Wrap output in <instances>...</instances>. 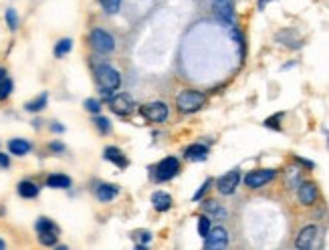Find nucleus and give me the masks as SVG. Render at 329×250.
Returning a JSON list of instances; mask_svg holds the SVG:
<instances>
[{"label":"nucleus","mask_w":329,"mask_h":250,"mask_svg":"<svg viewBox=\"0 0 329 250\" xmlns=\"http://www.w3.org/2000/svg\"><path fill=\"white\" fill-rule=\"evenodd\" d=\"M204 103H206V97L202 95L200 91H194V89H186V91H182L180 95H178V99H176L178 109L184 111V113H194V111L202 109Z\"/></svg>","instance_id":"1"},{"label":"nucleus","mask_w":329,"mask_h":250,"mask_svg":"<svg viewBox=\"0 0 329 250\" xmlns=\"http://www.w3.org/2000/svg\"><path fill=\"white\" fill-rule=\"evenodd\" d=\"M95 79H97V83L103 91H115L119 85H122V77H119V73L109 65L95 67Z\"/></svg>","instance_id":"2"},{"label":"nucleus","mask_w":329,"mask_h":250,"mask_svg":"<svg viewBox=\"0 0 329 250\" xmlns=\"http://www.w3.org/2000/svg\"><path fill=\"white\" fill-rule=\"evenodd\" d=\"M89 41H91V47H93L97 53H101V55H107V53H111V51L115 49L113 37L107 33V30H103V28H93Z\"/></svg>","instance_id":"3"},{"label":"nucleus","mask_w":329,"mask_h":250,"mask_svg":"<svg viewBox=\"0 0 329 250\" xmlns=\"http://www.w3.org/2000/svg\"><path fill=\"white\" fill-rule=\"evenodd\" d=\"M37 232H39V240H41L45 246L57 244L59 228L55 226L53 220H49V218H39V220H37Z\"/></svg>","instance_id":"4"},{"label":"nucleus","mask_w":329,"mask_h":250,"mask_svg":"<svg viewBox=\"0 0 329 250\" xmlns=\"http://www.w3.org/2000/svg\"><path fill=\"white\" fill-rule=\"evenodd\" d=\"M139 113L152 123H160L168 119V105L162 101H152V103H145L139 107Z\"/></svg>","instance_id":"5"},{"label":"nucleus","mask_w":329,"mask_h":250,"mask_svg":"<svg viewBox=\"0 0 329 250\" xmlns=\"http://www.w3.org/2000/svg\"><path fill=\"white\" fill-rule=\"evenodd\" d=\"M178 172H180V162H178L176 158H166V160H162V162L156 166L154 178H156L158 182H168V180H172Z\"/></svg>","instance_id":"6"},{"label":"nucleus","mask_w":329,"mask_h":250,"mask_svg":"<svg viewBox=\"0 0 329 250\" xmlns=\"http://www.w3.org/2000/svg\"><path fill=\"white\" fill-rule=\"evenodd\" d=\"M109 107H111V111H113V113H117V115H124V117H126V115H130V113H133L135 103H133L132 95H128V93H119V95H115V97L111 99Z\"/></svg>","instance_id":"7"},{"label":"nucleus","mask_w":329,"mask_h":250,"mask_svg":"<svg viewBox=\"0 0 329 250\" xmlns=\"http://www.w3.org/2000/svg\"><path fill=\"white\" fill-rule=\"evenodd\" d=\"M275 174H277L275 170H255V172H249L245 176V184H247V188L257 190V188H261V186L271 182L275 178Z\"/></svg>","instance_id":"8"},{"label":"nucleus","mask_w":329,"mask_h":250,"mask_svg":"<svg viewBox=\"0 0 329 250\" xmlns=\"http://www.w3.org/2000/svg\"><path fill=\"white\" fill-rule=\"evenodd\" d=\"M238 184H241V172H238V170H232V172L220 176L218 182H216L218 192L224 194V196H230V194L236 190V188H238Z\"/></svg>","instance_id":"9"},{"label":"nucleus","mask_w":329,"mask_h":250,"mask_svg":"<svg viewBox=\"0 0 329 250\" xmlns=\"http://www.w3.org/2000/svg\"><path fill=\"white\" fill-rule=\"evenodd\" d=\"M226 244H228V232L220 226L212 228L210 234L206 236V242H204V246L208 250H220V248H226Z\"/></svg>","instance_id":"10"},{"label":"nucleus","mask_w":329,"mask_h":250,"mask_svg":"<svg viewBox=\"0 0 329 250\" xmlns=\"http://www.w3.org/2000/svg\"><path fill=\"white\" fill-rule=\"evenodd\" d=\"M214 10L224 24H232L234 20V0H214Z\"/></svg>","instance_id":"11"},{"label":"nucleus","mask_w":329,"mask_h":250,"mask_svg":"<svg viewBox=\"0 0 329 250\" xmlns=\"http://www.w3.org/2000/svg\"><path fill=\"white\" fill-rule=\"evenodd\" d=\"M315 200H317V186L315 184L305 182V184L299 186V202L305 204V206H311Z\"/></svg>","instance_id":"12"},{"label":"nucleus","mask_w":329,"mask_h":250,"mask_svg":"<svg viewBox=\"0 0 329 250\" xmlns=\"http://www.w3.org/2000/svg\"><path fill=\"white\" fill-rule=\"evenodd\" d=\"M315 238H317V228L315 226H305L297 236V248H311L315 244Z\"/></svg>","instance_id":"13"},{"label":"nucleus","mask_w":329,"mask_h":250,"mask_svg":"<svg viewBox=\"0 0 329 250\" xmlns=\"http://www.w3.org/2000/svg\"><path fill=\"white\" fill-rule=\"evenodd\" d=\"M103 155H105V160H107V162L115 164L117 168H128V158L124 155V151H122V149H117V147L109 145V147H105Z\"/></svg>","instance_id":"14"},{"label":"nucleus","mask_w":329,"mask_h":250,"mask_svg":"<svg viewBox=\"0 0 329 250\" xmlns=\"http://www.w3.org/2000/svg\"><path fill=\"white\" fill-rule=\"evenodd\" d=\"M184 155H186V160H192V162H202V160H206V158H208V147H206V145H202V143H192V145H188V147H186Z\"/></svg>","instance_id":"15"},{"label":"nucleus","mask_w":329,"mask_h":250,"mask_svg":"<svg viewBox=\"0 0 329 250\" xmlns=\"http://www.w3.org/2000/svg\"><path fill=\"white\" fill-rule=\"evenodd\" d=\"M117 194H119V188L115 184H101L97 188V200L101 202H111Z\"/></svg>","instance_id":"16"},{"label":"nucleus","mask_w":329,"mask_h":250,"mask_svg":"<svg viewBox=\"0 0 329 250\" xmlns=\"http://www.w3.org/2000/svg\"><path fill=\"white\" fill-rule=\"evenodd\" d=\"M152 204H154V208L158 212H168L172 208V196L166 194V192H156L152 196Z\"/></svg>","instance_id":"17"},{"label":"nucleus","mask_w":329,"mask_h":250,"mask_svg":"<svg viewBox=\"0 0 329 250\" xmlns=\"http://www.w3.org/2000/svg\"><path fill=\"white\" fill-rule=\"evenodd\" d=\"M47 186L57 188V190H67V188H71V178L63 176V174H53L47 178Z\"/></svg>","instance_id":"18"},{"label":"nucleus","mask_w":329,"mask_h":250,"mask_svg":"<svg viewBox=\"0 0 329 250\" xmlns=\"http://www.w3.org/2000/svg\"><path fill=\"white\" fill-rule=\"evenodd\" d=\"M31 143H28L26 139H10L8 141V149H10V153H14V155H24V153H28L31 151Z\"/></svg>","instance_id":"19"},{"label":"nucleus","mask_w":329,"mask_h":250,"mask_svg":"<svg viewBox=\"0 0 329 250\" xmlns=\"http://www.w3.org/2000/svg\"><path fill=\"white\" fill-rule=\"evenodd\" d=\"M18 194L22 196V198H37L39 196V186L37 184H33V182H20L18 184Z\"/></svg>","instance_id":"20"},{"label":"nucleus","mask_w":329,"mask_h":250,"mask_svg":"<svg viewBox=\"0 0 329 250\" xmlns=\"http://www.w3.org/2000/svg\"><path fill=\"white\" fill-rule=\"evenodd\" d=\"M45 105H47V93H41V95H39L37 99L28 101V103H26L24 107H26V111H31V113H37V111L45 109Z\"/></svg>","instance_id":"21"},{"label":"nucleus","mask_w":329,"mask_h":250,"mask_svg":"<svg viewBox=\"0 0 329 250\" xmlns=\"http://www.w3.org/2000/svg\"><path fill=\"white\" fill-rule=\"evenodd\" d=\"M71 49H73V41H71V39H63V41H59V43H57V47H55V57H65Z\"/></svg>","instance_id":"22"},{"label":"nucleus","mask_w":329,"mask_h":250,"mask_svg":"<svg viewBox=\"0 0 329 250\" xmlns=\"http://www.w3.org/2000/svg\"><path fill=\"white\" fill-rule=\"evenodd\" d=\"M202 208L206 210V212H210V214H214V216H218V218H224L226 216V210H222L214 200H208V202H204L202 204Z\"/></svg>","instance_id":"23"},{"label":"nucleus","mask_w":329,"mask_h":250,"mask_svg":"<svg viewBox=\"0 0 329 250\" xmlns=\"http://www.w3.org/2000/svg\"><path fill=\"white\" fill-rule=\"evenodd\" d=\"M210 218H208V216H200L198 218V234L202 236V238H206L208 234H210Z\"/></svg>","instance_id":"24"},{"label":"nucleus","mask_w":329,"mask_h":250,"mask_svg":"<svg viewBox=\"0 0 329 250\" xmlns=\"http://www.w3.org/2000/svg\"><path fill=\"white\" fill-rule=\"evenodd\" d=\"M99 2L107 14H115L119 10V6H122V0H99Z\"/></svg>","instance_id":"25"},{"label":"nucleus","mask_w":329,"mask_h":250,"mask_svg":"<svg viewBox=\"0 0 329 250\" xmlns=\"http://www.w3.org/2000/svg\"><path fill=\"white\" fill-rule=\"evenodd\" d=\"M93 123H95V127H97L101 133H109V131H111V123H109L107 117H99V115H97V117L93 119Z\"/></svg>","instance_id":"26"},{"label":"nucleus","mask_w":329,"mask_h":250,"mask_svg":"<svg viewBox=\"0 0 329 250\" xmlns=\"http://www.w3.org/2000/svg\"><path fill=\"white\" fill-rule=\"evenodd\" d=\"M10 93H12V81L10 79L0 81V101H4Z\"/></svg>","instance_id":"27"},{"label":"nucleus","mask_w":329,"mask_h":250,"mask_svg":"<svg viewBox=\"0 0 329 250\" xmlns=\"http://www.w3.org/2000/svg\"><path fill=\"white\" fill-rule=\"evenodd\" d=\"M133 236L141 244H147L149 240H152V232H149V230H137V232H133Z\"/></svg>","instance_id":"28"},{"label":"nucleus","mask_w":329,"mask_h":250,"mask_svg":"<svg viewBox=\"0 0 329 250\" xmlns=\"http://www.w3.org/2000/svg\"><path fill=\"white\" fill-rule=\"evenodd\" d=\"M6 22H8L10 30H14V28L18 26V16H16V10H12V8H8V10H6Z\"/></svg>","instance_id":"29"},{"label":"nucleus","mask_w":329,"mask_h":250,"mask_svg":"<svg viewBox=\"0 0 329 250\" xmlns=\"http://www.w3.org/2000/svg\"><path fill=\"white\" fill-rule=\"evenodd\" d=\"M83 105H85L87 111H91V113H99V111H101V103H99L97 99H87Z\"/></svg>","instance_id":"30"},{"label":"nucleus","mask_w":329,"mask_h":250,"mask_svg":"<svg viewBox=\"0 0 329 250\" xmlns=\"http://www.w3.org/2000/svg\"><path fill=\"white\" fill-rule=\"evenodd\" d=\"M283 117V113H277L275 117H268L266 121H264V125L266 127H273V129H281V125H279V119Z\"/></svg>","instance_id":"31"},{"label":"nucleus","mask_w":329,"mask_h":250,"mask_svg":"<svg viewBox=\"0 0 329 250\" xmlns=\"http://www.w3.org/2000/svg\"><path fill=\"white\" fill-rule=\"evenodd\" d=\"M208 186H210V180H206V182H204V184L200 186V190H198V192L194 194V200H200V198H202V194H204V192L208 190Z\"/></svg>","instance_id":"32"},{"label":"nucleus","mask_w":329,"mask_h":250,"mask_svg":"<svg viewBox=\"0 0 329 250\" xmlns=\"http://www.w3.org/2000/svg\"><path fill=\"white\" fill-rule=\"evenodd\" d=\"M8 155H4V153H0V168H8Z\"/></svg>","instance_id":"33"},{"label":"nucleus","mask_w":329,"mask_h":250,"mask_svg":"<svg viewBox=\"0 0 329 250\" xmlns=\"http://www.w3.org/2000/svg\"><path fill=\"white\" fill-rule=\"evenodd\" d=\"M51 149L53 151H63L65 147H63V143H51Z\"/></svg>","instance_id":"34"},{"label":"nucleus","mask_w":329,"mask_h":250,"mask_svg":"<svg viewBox=\"0 0 329 250\" xmlns=\"http://www.w3.org/2000/svg\"><path fill=\"white\" fill-rule=\"evenodd\" d=\"M4 79H6V71L0 69V81H4Z\"/></svg>","instance_id":"35"},{"label":"nucleus","mask_w":329,"mask_h":250,"mask_svg":"<svg viewBox=\"0 0 329 250\" xmlns=\"http://www.w3.org/2000/svg\"><path fill=\"white\" fill-rule=\"evenodd\" d=\"M53 131H63V125H53Z\"/></svg>","instance_id":"36"},{"label":"nucleus","mask_w":329,"mask_h":250,"mask_svg":"<svg viewBox=\"0 0 329 250\" xmlns=\"http://www.w3.org/2000/svg\"><path fill=\"white\" fill-rule=\"evenodd\" d=\"M4 246H6V244H4V240H0V250H2Z\"/></svg>","instance_id":"37"}]
</instances>
